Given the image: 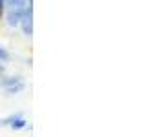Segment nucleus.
<instances>
[{"mask_svg": "<svg viewBox=\"0 0 147 137\" xmlns=\"http://www.w3.org/2000/svg\"><path fill=\"white\" fill-rule=\"evenodd\" d=\"M18 26L22 27V31H24L26 37H31V33H33V6H31V4H28L24 7V15H22Z\"/></svg>", "mask_w": 147, "mask_h": 137, "instance_id": "nucleus-1", "label": "nucleus"}, {"mask_svg": "<svg viewBox=\"0 0 147 137\" xmlns=\"http://www.w3.org/2000/svg\"><path fill=\"white\" fill-rule=\"evenodd\" d=\"M22 15H24V9H17V7H11L7 11V15H6V24L9 27H17L18 24H20V18Z\"/></svg>", "mask_w": 147, "mask_h": 137, "instance_id": "nucleus-2", "label": "nucleus"}, {"mask_svg": "<svg viewBox=\"0 0 147 137\" xmlns=\"http://www.w3.org/2000/svg\"><path fill=\"white\" fill-rule=\"evenodd\" d=\"M24 88H26L24 80H20V82H17V84L9 86V88H4V90H6V93H7V95H15V93H20V91L24 90Z\"/></svg>", "mask_w": 147, "mask_h": 137, "instance_id": "nucleus-3", "label": "nucleus"}, {"mask_svg": "<svg viewBox=\"0 0 147 137\" xmlns=\"http://www.w3.org/2000/svg\"><path fill=\"white\" fill-rule=\"evenodd\" d=\"M22 80V77H6V79H0V86L2 88H9V86H13V84H17V82H20Z\"/></svg>", "mask_w": 147, "mask_h": 137, "instance_id": "nucleus-4", "label": "nucleus"}, {"mask_svg": "<svg viewBox=\"0 0 147 137\" xmlns=\"http://www.w3.org/2000/svg\"><path fill=\"white\" fill-rule=\"evenodd\" d=\"M9 126H11V130H22V128L28 126V122H26L24 117H20V119H17V121H13Z\"/></svg>", "mask_w": 147, "mask_h": 137, "instance_id": "nucleus-5", "label": "nucleus"}, {"mask_svg": "<svg viewBox=\"0 0 147 137\" xmlns=\"http://www.w3.org/2000/svg\"><path fill=\"white\" fill-rule=\"evenodd\" d=\"M6 4H9L11 7H17V9H24L28 6V0H6Z\"/></svg>", "mask_w": 147, "mask_h": 137, "instance_id": "nucleus-6", "label": "nucleus"}, {"mask_svg": "<svg viewBox=\"0 0 147 137\" xmlns=\"http://www.w3.org/2000/svg\"><path fill=\"white\" fill-rule=\"evenodd\" d=\"M20 117H22V113H13V115L2 119V121H0V126H9L13 121H17V119H20Z\"/></svg>", "mask_w": 147, "mask_h": 137, "instance_id": "nucleus-7", "label": "nucleus"}, {"mask_svg": "<svg viewBox=\"0 0 147 137\" xmlns=\"http://www.w3.org/2000/svg\"><path fill=\"white\" fill-rule=\"evenodd\" d=\"M7 61H9V53L0 46V62H7Z\"/></svg>", "mask_w": 147, "mask_h": 137, "instance_id": "nucleus-8", "label": "nucleus"}, {"mask_svg": "<svg viewBox=\"0 0 147 137\" xmlns=\"http://www.w3.org/2000/svg\"><path fill=\"white\" fill-rule=\"evenodd\" d=\"M4 7H6V0H0V15H2Z\"/></svg>", "mask_w": 147, "mask_h": 137, "instance_id": "nucleus-9", "label": "nucleus"}, {"mask_svg": "<svg viewBox=\"0 0 147 137\" xmlns=\"http://www.w3.org/2000/svg\"><path fill=\"white\" fill-rule=\"evenodd\" d=\"M2 71H4V64L0 62V73H2Z\"/></svg>", "mask_w": 147, "mask_h": 137, "instance_id": "nucleus-10", "label": "nucleus"}]
</instances>
